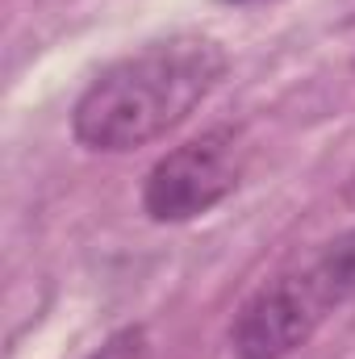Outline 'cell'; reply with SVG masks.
Returning a JSON list of instances; mask_svg holds the SVG:
<instances>
[{"mask_svg":"<svg viewBox=\"0 0 355 359\" xmlns=\"http://www.w3.org/2000/svg\"><path fill=\"white\" fill-rule=\"evenodd\" d=\"M226 76V50L205 34H172L109 63L76 100L72 134L88 151H134L180 121Z\"/></svg>","mask_w":355,"mask_h":359,"instance_id":"1","label":"cell"},{"mask_svg":"<svg viewBox=\"0 0 355 359\" xmlns=\"http://www.w3.org/2000/svg\"><path fill=\"white\" fill-rule=\"evenodd\" d=\"M355 301V230L335 234L309 259L264 280L230 322L239 359H284L314 339V330Z\"/></svg>","mask_w":355,"mask_h":359,"instance_id":"2","label":"cell"},{"mask_svg":"<svg viewBox=\"0 0 355 359\" xmlns=\"http://www.w3.org/2000/svg\"><path fill=\"white\" fill-rule=\"evenodd\" d=\"M230 4H247V0H230Z\"/></svg>","mask_w":355,"mask_h":359,"instance_id":"5","label":"cell"},{"mask_svg":"<svg viewBox=\"0 0 355 359\" xmlns=\"http://www.w3.org/2000/svg\"><path fill=\"white\" fill-rule=\"evenodd\" d=\"M243 176V138L230 126H213L184 147L168 151L142 184V209L155 222H192L222 205Z\"/></svg>","mask_w":355,"mask_h":359,"instance_id":"3","label":"cell"},{"mask_svg":"<svg viewBox=\"0 0 355 359\" xmlns=\"http://www.w3.org/2000/svg\"><path fill=\"white\" fill-rule=\"evenodd\" d=\"M88 359H155V343H151V334L142 326H121Z\"/></svg>","mask_w":355,"mask_h":359,"instance_id":"4","label":"cell"}]
</instances>
